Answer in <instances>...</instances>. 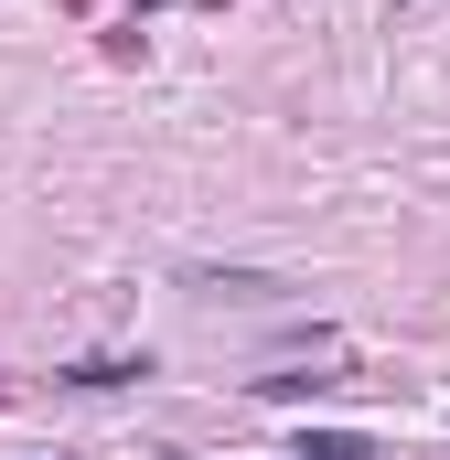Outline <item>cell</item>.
Wrapping results in <instances>:
<instances>
[{"label":"cell","instance_id":"1","mask_svg":"<svg viewBox=\"0 0 450 460\" xmlns=\"http://www.w3.org/2000/svg\"><path fill=\"white\" fill-rule=\"evenodd\" d=\"M301 460H375V439H354V429H322V439H301Z\"/></svg>","mask_w":450,"mask_h":460}]
</instances>
